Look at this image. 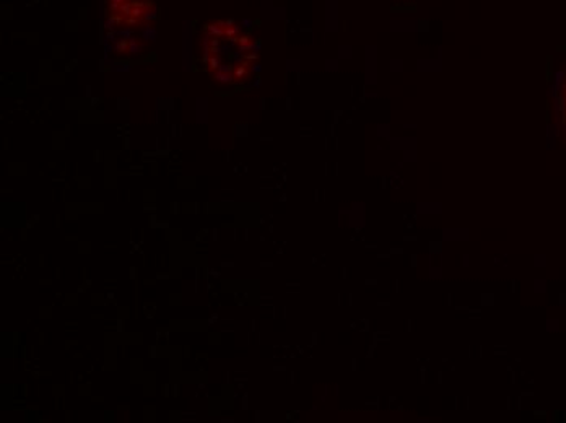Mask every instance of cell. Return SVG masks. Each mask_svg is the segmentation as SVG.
Here are the masks:
<instances>
[{
  "mask_svg": "<svg viewBox=\"0 0 566 423\" xmlns=\"http://www.w3.org/2000/svg\"><path fill=\"white\" fill-rule=\"evenodd\" d=\"M551 95L554 102L555 123L566 142V64L555 74Z\"/></svg>",
  "mask_w": 566,
  "mask_h": 423,
  "instance_id": "1",
  "label": "cell"
}]
</instances>
